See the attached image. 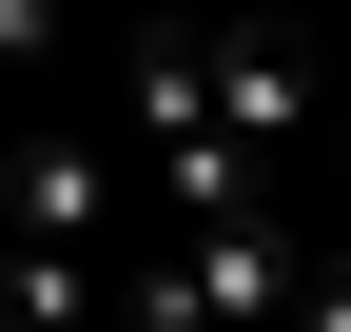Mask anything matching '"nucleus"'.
Here are the masks:
<instances>
[{
    "instance_id": "nucleus-1",
    "label": "nucleus",
    "mask_w": 351,
    "mask_h": 332,
    "mask_svg": "<svg viewBox=\"0 0 351 332\" xmlns=\"http://www.w3.org/2000/svg\"><path fill=\"white\" fill-rule=\"evenodd\" d=\"M117 215H137L117 137H20V195H0V235H20V254H98Z\"/></svg>"
},
{
    "instance_id": "nucleus-3",
    "label": "nucleus",
    "mask_w": 351,
    "mask_h": 332,
    "mask_svg": "<svg viewBox=\"0 0 351 332\" xmlns=\"http://www.w3.org/2000/svg\"><path fill=\"white\" fill-rule=\"evenodd\" d=\"M0 332H98V254H20L0 235Z\"/></svg>"
},
{
    "instance_id": "nucleus-2",
    "label": "nucleus",
    "mask_w": 351,
    "mask_h": 332,
    "mask_svg": "<svg viewBox=\"0 0 351 332\" xmlns=\"http://www.w3.org/2000/svg\"><path fill=\"white\" fill-rule=\"evenodd\" d=\"M215 137L274 176V156L313 137V39H215Z\"/></svg>"
},
{
    "instance_id": "nucleus-5",
    "label": "nucleus",
    "mask_w": 351,
    "mask_h": 332,
    "mask_svg": "<svg viewBox=\"0 0 351 332\" xmlns=\"http://www.w3.org/2000/svg\"><path fill=\"white\" fill-rule=\"evenodd\" d=\"M0 195H20V137H0Z\"/></svg>"
},
{
    "instance_id": "nucleus-4",
    "label": "nucleus",
    "mask_w": 351,
    "mask_h": 332,
    "mask_svg": "<svg viewBox=\"0 0 351 332\" xmlns=\"http://www.w3.org/2000/svg\"><path fill=\"white\" fill-rule=\"evenodd\" d=\"M39 39H59V20H39V0H0V59H39Z\"/></svg>"
}]
</instances>
